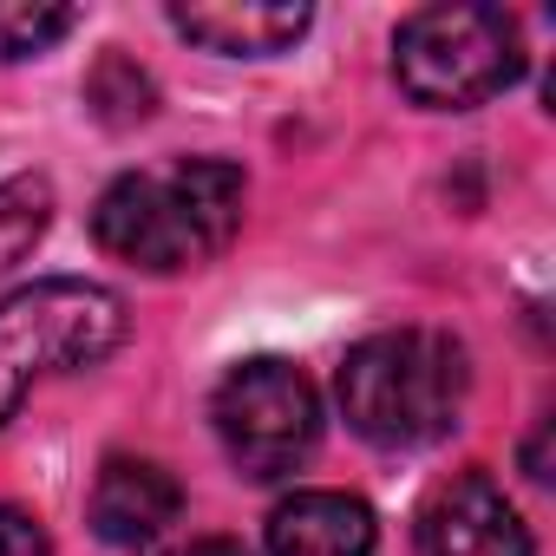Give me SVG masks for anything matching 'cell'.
Segmentation results:
<instances>
[{
    "label": "cell",
    "instance_id": "7c38bea8",
    "mask_svg": "<svg viewBox=\"0 0 556 556\" xmlns=\"http://www.w3.org/2000/svg\"><path fill=\"white\" fill-rule=\"evenodd\" d=\"M86 99H92V112L105 118V125H138V118H151V79L131 66V60H99V73L86 79Z\"/></svg>",
    "mask_w": 556,
    "mask_h": 556
},
{
    "label": "cell",
    "instance_id": "4fadbf2b",
    "mask_svg": "<svg viewBox=\"0 0 556 556\" xmlns=\"http://www.w3.org/2000/svg\"><path fill=\"white\" fill-rule=\"evenodd\" d=\"M0 556H53V543H47V530L34 523V510L0 504Z\"/></svg>",
    "mask_w": 556,
    "mask_h": 556
},
{
    "label": "cell",
    "instance_id": "5b68a950",
    "mask_svg": "<svg viewBox=\"0 0 556 556\" xmlns=\"http://www.w3.org/2000/svg\"><path fill=\"white\" fill-rule=\"evenodd\" d=\"M216 439L242 478H289L321 439V393L289 361H242L210 400Z\"/></svg>",
    "mask_w": 556,
    "mask_h": 556
},
{
    "label": "cell",
    "instance_id": "9c48e42d",
    "mask_svg": "<svg viewBox=\"0 0 556 556\" xmlns=\"http://www.w3.org/2000/svg\"><path fill=\"white\" fill-rule=\"evenodd\" d=\"M374 510L348 491H295L268 517V556H374Z\"/></svg>",
    "mask_w": 556,
    "mask_h": 556
},
{
    "label": "cell",
    "instance_id": "6da1fadb",
    "mask_svg": "<svg viewBox=\"0 0 556 556\" xmlns=\"http://www.w3.org/2000/svg\"><path fill=\"white\" fill-rule=\"evenodd\" d=\"M236 223H242V170L223 157H184L170 170L118 177L92 210L99 249L144 275H177L210 262L216 249H229Z\"/></svg>",
    "mask_w": 556,
    "mask_h": 556
},
{
    "label": "cell",
    "instance_id": "30bf717a",
    "mask_svg": "<svg viewBox=\"0 0 556 556\" xmlns=\"http://www.w3.org/2000/svg\"><path fill=\"white\" fill-rule=\"evenodd\" d=\"M47 223H53V190H47V177H14V184H0V275H8V268L40 242Z\"/></svg>",
    "mask_w": 556,
    "mask_h": 556
},
{
    "label": "cell",
    "instance_id": "ba28073f",
    "mask_svg": "<svg viewBox=\"0 0 556 556\" xmlns=\"http://www.w3.org/2000/svg\"><path fill=\"white\" fill-rule=\"evenodd\" d=\"M308 8H289V0H203V8H170V27L210 53L229 60H262L282 53L308 34Z\"/></svg>",
    "mask_w": 556,
    "mask_h": 556
},
{
    "label": "cell",
    "instance_id": "3957f363",
    "mask_svg": "<svg viewBox=\"0 0 556 556\" xmlns=\"http://www.w3.org/2000/svg\"><path fill=\"white\" fill-rule=\"evenodd\" d=\"M393 79L426 112H471L523 79V34L497 8H419L393 34Z\"/></svg>",
    "mask_w": 556,
    "mask_h": 556
},
{
    "label": "cell",
    "instance_id": "5bb4252c",
    "mask_svg": "<svg viewBox=\"0 0 556 556\" xmlns=\"http://www.w3.org/2000/svg\"><path fill=\"white\" fill-rule=\"evenodd\" d=\"M170 556H249L236 536H190V543H177Z\"/></svg>",
    "mask_w": 556,
    "mask_h": 556
},
{
    "label": "cell",
    "instance_id": "8fae6325",
    "mask_svg": "<svg viewBox=\"0 0 556 556\" xmlns=\"http://www.w3.org/2000/svg\"><path fill=\"white\" fill-rule=\"evenodd\" d=\"M79 27L73 8H40V0H0V66L8 60H34L53 40H66Z\"/></svg>",
    "mask_w": 556,
    "mask_h": 556
},
{
    "label": "cell",
    "instance_id": "8992f818",
    "mask_svg": "<svg viewBox=\"0 0 556 556\" xmlns=\"http://www.w3.org/2000/svg\"><path fill=\"white\" fill-rule=\"evenodd\" d=\"M426 556H530V530L510 510V497L484 471H458L432 504L419 530Z\"/></svg>",
    "mask_w": 556,
    "mask_h": 556
},
{
    "label": "cell",
    "instance_id": "52a82bcc",
    "mask_svg": "<svg viewBox=\"0 0 556 556\" xmlns=\"http://www.w3.org/2000/svg\"><path fill=\"white\" fill-rule=\"evenodd\" d=\"M184 510L177 478L157 458H105L99 484H92V530L112 549H144L157 543Z\"/></svg>",
    "mask_w": 556,
    "mask_h": 556
},
{
    "label": "cell",
    "instance_id": "7a4b0ae2",
    "mask_svg": "<svg viewBox=\"0 0 556 556\" xmlns=\"http://www.w3.org/2000/svg\"><path fill=\"white\" fill-rule=\"evenodd\" d=\"M465 387H471L465 348L452 334H432V328L374 334L334 374L348 426L361 439L387 445V452L445 439L458 426V413H465Z\"/></svg>",
    "mask_w": 556,
    "mask_h": 556
},
{
    "label": "cell",
    "instance_id": "277c9868",
    "mask_svg": "<svg viewBox=\"0 0 556 556\" xmlns=\"http://www.w3.org/2000/svg\"><path fill=\"white\" fill-rule=\"evenodd\" d=\"M125 341V302L99 282H34L0 302V426L14 419L34 380L66 367H99Z\"/></svg>",
    "mask_w": 556,
    "mask_h": 556
}]
</instances>
